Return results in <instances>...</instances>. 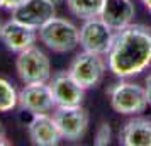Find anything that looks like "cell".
<instances>
[{"label": "cell", "mask_w": 151, "mask_h": 146, "mask_svg": "<svg viewBox=\"0 0 151 146\" xmlns=\"http://www.w3.org/2000/svg\"><path fill=\"white\" fill-rule=\"evenodd\" d=\"M151 65V31L139 24L116 31L107 66L119 78L139 75Z\"/></svg>", "instance_id": "1"}, {"label": "cell", "mask_w": 151, "mask_h": 146, "mask_svg": "<svg viewBox=\"0 0 151 146\" xmlns=\"http://www.w3.org/2000/svg\"><path fill=\"white\" fill-rule=\"evenodd\" d=\"M37 36L46 48L60 55L73 51L80 44V29L73 22L56 15L37 29Z\"/></svg>", "instance_id": "2"}, {"label": "cell", "mask_w": 151, "mask_h": 146, "mask_svg": "<svg viewBox=\"0 0 151 146\" xmlns=\"http://www.w3.org/2000/svg\"><path fill=\"white\" fill-rule=\"evenodd\" d=\"M107 95L112 109L122 116H139L150 104L146 88L134 82H117L110 85Z\"/></svg>", "instance_id": "3"}, {"label": "cell", "mask_w": 151, "mask_h": 146, "mask_svg": "<svg viewBox=\"0 0 151 146\" xmlns=\"http://www.w3.org/2000/svg\"><path fill=\"white\" fill-rule=\"evenodd\" d=\"M15 71L24 85L48 83L51 78V61L48 55L34 44L17 55Z\"/></svg>", "instance_id": "4"}, {"label": "cell", "mask_w": 151, "mask_h": 146, "mask_svg": "<svg viewBox=\"0 0 151 146\" xmlns=\"http://www.w3.org/2000/svg\"><path fill=\"white\" fill-rule=\"evenodd\" d=\"M107 68L109 66H107L102 55L83 51V53L75 56V60L71 61L68 68V73L80 87L88 90V88H93L102 82Z\"/></svg>", "instance_id": "5"}, {"label": "cell", "mask_w": 151, "mask_h": 146, "mask_svg": "<svg viewBox=\"0 0 151 146\" xmlns=\"http://www.w3.org/2000/svg\"><path fill=\"white\" fill-rule=\"evenodd\" d=\"M114 29L102 17H92L83 21L80 27V46L83 51L107 56L114 42Z\"/></svg>", "instance_id": "6"}, {"label": "cell", "mask_w": 151, "mask_h": 146, "mask_svg": "<svg viewBox=\"0 0 151 146\" xmlns=\"http://www.w3.org/2000/svg\"><path fill=\"white\" fill-rule=\"evenodd\" d=\"M53 117L61 132V138L66 141H80L88 129V111L82 107V104L55 107Z\"/></svg>", "instance_id": "7"}, {"label": "cell", "mask_w": 151, "mask_h": 146, "mask_svg": "<svg viewBox=\"0 0 151 146\" xmlns=\"http://www.w3.org/2000/svg\"><path fill=\"white\" fill-rule=\"evenodd\" d=\"M37 29L31 27L24 22L17 21V19H10V21L4 22L2 29H0V41L4 42V46L12 51V53H21L24 49L34 46L37 41Z\"/></svg>", "instance_id": "8"}, {"label": "cell", "mask_w": 151, "mask_h": 146, "mask_svg": "<svg viewBox=\"0 0 151 146\" xmlns=\"http://www.w3.org/2000/svg\"><path fill=\"white\" fill-rule=\"evenodd\" d=\"M49 90L56 107L80 105L85 99V88L76 83L68 71H60L49 78Z\"/></svg>", "instance_id": "9"}, {"label": "cell", "mask_w": 151, "mask_h": 146, "mask_svg": "<svg viewBox=\"0 0 151 146\" xmlns=\"http://www.w3.org/2000/svg\"><path fill=\"white\" fill-rule=\"evenodd\" d=\"M19 107L29 112L31 116L36 114H49L55 109V100L51 95L48 83H27L19 92Z\"/></svg>", "instance_id": "10"}, {"label": "cell", "mask_w": 151, "mask_h": 146, "mask_svg": "<svg viewBox=\"0 0 151 146\" xmlns=\"http://www.w3.org/2000/svg\"><path fill=\"white\" fill-rule=\"evenodd\" d=\"M27 132L31 143L36 146H55L63 139L53 114L31 116V121L27 122Z\"/></svg>", "instance_id": "11"}, {"label": "cell", "mask_w": 151, "mask_h": 146, "mask_svg": "<svg viewBox=\"0 0 151 146\" xmlns=\"http://www.w3.org/2000/svg\"><path fill=\"white\" fill-rule=\"evenodd\" d=\"M56 15V5L53 0H24L21 7L12 12V17L27 24L31 27L39 29L49 19Z\"/></svg>", "instance_id": "12"}, {"label": "cell", "mask_w": 151, "mask_h": 146, "mask_svg": "<svg viewBox=\"0 0 151 146\" xmlns=\"http://www.w3.org/2000/svg\"><path fill=\"white\" fill-rule=\"evenodd\" d=\"M134 14H136V10H134V5L131 0H105L100 17L114 31H121V29L131 26Z\"/></svg>", "instance_id": "13"}, {"label": "cell", "mask_w": 151, "mask_h": 146, "mask_svg": "<svg viewBox=\"0 0 151 146\" xmlns=\"http://www.w3.org/2000/svg\"><path fill=\"white\" fill-rule=\"evenodd\" d=\"M119 143L124 146H151V121L134 117L119 131Z\"/></svg>", "instance_id": "14"}, {"label": "cell", "mask_w": 151, "mask_h": 146, "mask_svg": "<svg viewBox=\"0 0 151 146\" xmlns=\"http://www.w3.org/2000/svg\"><path fill=\"white\" fill-rule=\"evenodd\" d=\"M105 0H66V7L71 14L87 21L92 17H100Z\"/></svg>", "instance_id": "15"}, {"label": "cell", "mask_w": 151, "mask_h": 146, "mask_svg": "<svg viewBox=\"0 0 151 146\" xmlns=\"http://www.w3.org/2000/svg\"><path fill=\"white\" fill-rule=\"evenodd\" d=\"M19 105V92L7 78H0V112H10Z\"/></svg>", "instance_id": "16"}, {"label": "cell", "mask_w": 151, "mask_h": 146, "mask_svg": "<svg viewBox=\"0 0 151 146\" xmlns=\"http://www.w3.org/2000/svg\"><path fill=\"white\" fill-rule=\"evenodd\" d=\"M110 139H112V129H110V124L104 121L102 124L99 126V129H97V132H95L93 145L95 146H107V145H110Z\"/></svg>", "instance_id": "17"}, {"label": "cell", "mask_w": 151, "mask_h": 146, "mask_svg": "<svg viewBox=\"0 0 151 146\" xmlns=\"http://www.w3.org/2000/svg\"><path fill=\"white\" fill-rule=\"evenodd\" d=\"M24 4V0H0V9L7 10V12H14Z\"/></svg>", "instance_id": "18"}, {"label": "cell", "mask_w": 151, "mask_h": 146, "mask_svg": "<svg viewBox=\"0 0 151 146\" xmlns=\"http://www.w3.org/2000/svg\"><path fill=\"white\" fill-rule=\"evenodd\" d=\"M144 88H146V95H148V102L151 104V75L146 77V85H144Z\"/></svg>", "instance_id": "19"}, {"label": "cell", "mask_w": 151, "mask_h": 146, "mask_svg": "<svg viewBox=\"0 0 151 146\" xmlns=\"http://www.w3.org/2000/svg\"><path fill=\"white\" fill-rule=\"evenodd\" d=\"M4 139H5V129H4V126H2V122H0V145L5 143Z\"/></svg>", "instance_id": "20"}, {"label": "cell", "mask_w": 151, "mask_h": 146, "mask_svg": "<svg viewBox=\"0 0 151 146\" xmlns=\"http://www.w3.org/2000/svg\"><path fill=\"white\" fill-rule=\"evenodd\" d=\"M141 2H143L144 7H146V9H148V10L151 12V0H141Z\"/></svg>", "instance_id": "21"}, {"label": "cell", "mask_w": 151, "mask_h": 146, "mask_svg": "<svg viewBox=\"0 0 151 146\" xmlns=\"http://www.w3.org/2000/svg\"><path fill=\"white\" fill-rule=\"evenodd\" d=\"M53 2H55V4H58V2H61V0H53Z\"/></svg>", "instance_id": "22"}, {"label": "cell", "mask_w": 151, "mask_h": 146, "mask_svg": "<svg viewBox=\"0 0 151 146\" xmlns=\"http://www.w3.org/2000/svg\"><path fill=\"white\" fill-rule=\"evenodd\" d=\"M2 24H4V22H2V21H0V29H2Z\"/></svg>", "instance_id": "23"}]
</instances>
